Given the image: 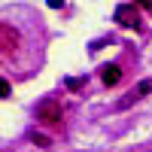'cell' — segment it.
<instances>
[{
	"label": "cell",
	"mask_w": 152,
	"mask_h": 152,
	"mask_svg": "<svg viewBox=\"0 0 152 152\" xmlns=\"http://www.w3.org/2000/svg\"><path fill=\"white\" fill-rule=\"evenodd\" d=\"M9 91H12L9 82H6V79H0V97H9Z\"/></svg>",
	"instance_id": "cell-6"
},
{
	"label": "cell",
	"mask_w": 152,
	"mask_h": 152,
	"mask_svg": "<svg viewBox=\"0 0 152 152\" xmlns=\"http://www.w3.org/2000/svg\"><path fill=\"white\" fill-rule=\"evenodd\" d=\"M149 91H152V79H143V82H137V88H134V91H131L128 97H125V100H119V110H125V107H131L134 100H143V97H146Z\"/></svg>",
	"instance_id": "cell-3"
},
{
	"label": "cell",
	"mask_w": 152,
	"mask_h": 152,
	"mask_svg": "<svg viewBox=\"0 0 152 152\" xmlns=\"http://www.w3.org/2000/svg\"><path fill=\"white\" fill-rule=\"evenodd\" d=\"M116 21L122 28H140V12L134 3H119L116 6Z\"/></svg>",
	"instance_id": "cell-2"
},
{
	"label": "cell",
	"mask_w": 152,
	"mask_h": 152,
	"mask_svg": "<svg viewBox=\"0 0 152 152\" xmlns=\"http://www.w3.org/2000/svg\"><path fill=\"white\" fill-rule=\"evenodd\" d=\"M100 79H104V85H116V82L122 79V67H119V64H107L104 73H100Z\"/></svg>",
	"instance_id": "cell-4"
},
{
	"label": "cell",
	"mask_w": 152,
	"mask_h": 152,
	"mask_svg": "<svg viewBox=\"0 0 152 152\" xmlns=\"http://www.w3.org/2000/svg\"><path fill=\"white\" fill-rule=\"evenodd\" d=\"M37 119H40L43 125H49V128H55V125H61V104L58 100H40L37 104Z\"/></svg>",
	"instance_id": "cell-1"
},
{
	"label": "cell",
	"mask_w": 152,
	"mask_h": 152,
	"mask_svg": "<svg viewBox=\"0 0 152 152\" xmlns=\"http://www.w3.org/2000/svg\"><path fill=\"white\" fill-rule=\"evenodd\" d=\"M34 143H37V146H43V149H46V146H52V140H49L46 134H34Z\"/></svg>",
	"instance_id": "cell-5"
}]
</instances>
